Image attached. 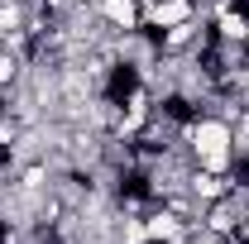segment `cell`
Returning a JSON list of instances; mask_svg holds the SVG:
<instances>
[{
  "label": "cell",
  "mask_w": 249,
  "mask_h": 244,
  "mask_svg": "<svg viewBox=\"0 0 249 244\" xmlns=\"http://www.w3.org/2000/svg\"><path fill=\"white\" fill-rule=\"evenodd\" d=\"M192 15H201V5L196 0H149L144 5V29H173V24H182Z\"/></svg>",
  "instance_id": "1"
},
{
  "label": "cell",
  "mask_w": 249,
  "mask_h": 244,
  "mask_svg": "<svg viewBox=\"0 0 249 244\" xmlns=\"http://www.w3.org/2000/svg\"><path fill=\"white\" fill-rule=\"evenodd\" d=\"M96 15H101L110 29H120V34L144 29V5H139V0H96Z\"/></svg>",
  "instance_id": "2"
},
{
  "label": "cell",
  "mask_w": 249,
  "mask_h": 244,
  "mask_svg": "<svg viewBox=\"0 0 249 244\" xmlns=\"http://www.w3.org/2000/svg\"><path fill=\"white\" fill-rule=\"evenodd\" d=\"M144 230H149V244H173V240L187 235V225L168 211V206H158V201L149 206V215H144Z\"/></svg>",
  "instance_id": "3"
},
{
  "label": "cell",
  "mask_w": 249,
  "mask_h": 244,
  "mask_svg": "<svg viewBox=\"0 0 249 244\" xmlns=\"http://www.w3.org/2000/svg\"><path fill=\"white\" fill-rule=\"evenodd\" d=\"M211 38H220V43H249V10H216L211 15Z\"/></svg>",
  "instance_id": "4"
},
{
  "label": "cell",
  "mask_w": 249,
  "mask_h": 244,
  "mask_svg": "<svg viewBox=\"0 0 249 244\" xmlns=\"http://www.w3.org/2000/svg\"><path fill=\"white\" fill-rule=\"evenodd\" d=\"M24 67H29V58H24L19 48H0V91H10V87L24 77Z\"/></svg>",
  "instance_id": "5"
},
{
  "label": "cell",
  "mask_w": 249,
  "mask_h": 244,
  "mask_svg": "<svg viewBox=\"0 0 249 244\" xmlns=\"http://www.w3.org/2000/svg\"><path fill=\"white\" fill-rule=\"evenodd\" d=\"M24 129H29V124L19 120V115H10V110L0 115V153H5V158L15 153V144H19V134H24Z\"/></svg>",
  "instance_id": "6"
},
{
  "label": "cell",
  "mask_w": 249,
  "mask_h": 244,
  "mask_svg": "<svg viewBox=\"0 0 249 244\" xmlns=\"http://www.w3.org/2000/svg\"><path fill=\"white\" fill-rule=\"evenodd\" d=\"M0 115H5V91H0Z\"/></svg>",
  "instance_id": "7"
},
{
  "label": "cell",
  "mask_w": 249,
  "mask_h": 244,
  "mask_svg": "<svg viewBox=\"0 0 249 244\" xmlns=\"http://www.w3.org/2000/svg\"><path fill=\"white\" fill-rule=\"evenodd\" d=\"M245 10H249V5H245Z\"/></svg>",
  "instance_id": "8"
}]
</instances>
